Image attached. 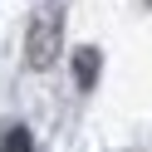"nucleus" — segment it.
<instances>
[{
  "label": "nucleus",
  "instance_id": "nucleus-1",
  "mask_svg": "<svg viewBox=\"0 0 152 152\" xmlns=\"http://www.w3.org/2000/svg\"><path fill=\"white\" fill-rule=\"evenodd\" d=\"M54 54H59V20L44 15V20L30 25V64H34V69H49Z\"/></svg>",
  "mask_w": 152,
  "mask_h": 152
},
{
  "label": "nucleus",
  "instance_id": "nucleus-2",
  "mask_svg": "<svg viewBox=\"0 0 152 152\" xmlns=\"http://www.w3.org/2000/svg\"><path fill=\"white\" fill-rule=\"evenodd\" d=\"M98 69H103L98 49H79V54H74V74H79V88H93V83H98Z\"/></svg>",
  "mask_w": 152,
  "mask_h": 152
},
{
  "label": "nucleus",
  "instance_id": "nucleus-3",
  "mask_svg": "<svg viewBox=\"0 0 152 152\" xmlns=\"http://www.w3.org/2000/svg\"><path fill=\"white\" fill-rule=\"evenodd\" d=\"M0 152H34V137H30V128H10L5 137H0Z\"/></svg>",
  "mask_w": 152,
  "mask_h": 152
}]
</instances>
